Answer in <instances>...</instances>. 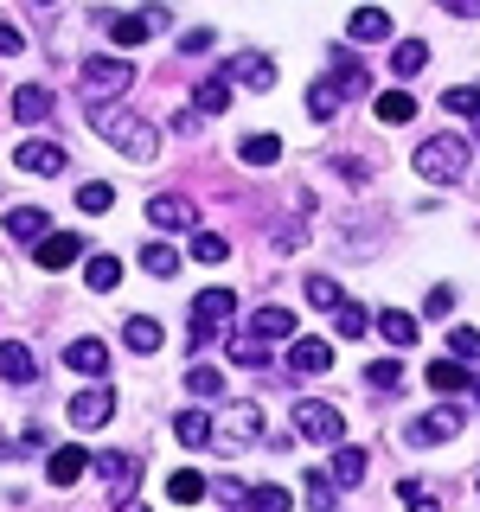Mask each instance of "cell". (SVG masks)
<instances>
[{
  "label": "cell",
  "instance_id": "obj_1",
  "mask_svg": "<svg viewBox=\"0 0 480 512\" xmlns=\"http://www.w3.org/2000/svg\"><path fill=\"white\" fill-rule=\"evenodd\" d=\"M90 128H96V135H103L116 154L141 160V167L160 154V128L141 122V116H128V109H116V103H90Z\"/></svg>",
  "mask_w": 480,
  "mask_h": 512
},
{
  "label": "cell",
  "instance_id": "obj_2",
  "mask_svg": "<svg viewBox=\"0 0 480 512\" xmlns=\"http://www.w3.org/2000/svg\"><path fill=\"white\" fill-rule=\"evenodd\" d=\"M468 141L461 135H429L423 148H416V173H423V180H461V173H468Z\"/></svg>",
  "mask_w": 480,
  "mask_h": 512
},
{
  "label": "cell",
  "instance_id": "obj_3",
  "mask_svg": "<svg viewBox=\"0 0 480 512\" xmlns=\"http://www.w3.org/2000/svg\"><path fill=\"white\" fill-rule=\"evenodd\" d=\"M128 84H135V64L128 58H84V71H77L84 103H109V96H122Z\"/></svg>",
  "mask_w": 480,
  "mask_h": 512
},
{
  "label": "cell",
  "instance_id": "obj_4",
  "mask_svg": "<svg viewBox=\"0 0 480 512\" xmlns=\"http://www.w3.org/2000/svg\"><path fill=\"white\" fill-rule=\"evenodd\" d=\"M231 308H237L231 288H205V295L192 301V346L224 340V333H231Z\"/></svg>",
  "mask_w": 480,
  "mask_h": 512
},
{
  "label": "cell",
  "instance_id": "obj_5",
  "mask_svg": "<svg viewBox=\"0 0 480 512\" xmlns=\"http://www.w3.org/2000/svg\"><path fill=\"white\" fill-rule=\"evenodd\" d=\"M295 429L308 442H327V448H346V416L333 404H320V397H301L295 404Z\"/></svg>",
  "mask_w": 480,
  "mask_h": 512
},
{
  "label": "cell",
  "instance_id": "obj_6",
  "mask_svg": "<svg viewBox=\"0 0 480 512\" xmlns=\"http://www.w3.org/2000/svg\"><path fill=\"white\" fill-rule=\"evenodd\" d=\"M224 448H256L269 436L263 429V404H250V397H237V404H224V423H218Z\"/></svg>",
  "mask_w": 480,
  "mask_h": 512
},
{
  "label": "cell",
  "instance_id": "obj_7",
  "mask_svg": "<svg viewBox=\"0 0 480 512\" xmlns=\"http://www.w3.org/2000/svg\"><path fill=\"white\" fill-rule=\"evenodd\" d=\"M224 84L276 90V58H263V52H237V58H224Z\"/></svg>",
  "mask_w": 480,
  "mask_h": 512
},
{
  "label": "cell",
  "instance_id": "obj_8",
  "mask_svg": "<svg viewBox=\"0 0 480 512\" xmlns=\"http://www.w3.org/2000/svg\"><path fill=\"white\" fill-rule=\"evenodd\" d=\"M148 218L160 224V231H192V237H199V205L180 199V192H154V199H148Z\"/></svg>",
  "mask_w": 480,
  "mask_h": 512
},
{
  "label": "cell",
  "instance_id": "obj_9",
  "mask_svg": "<svg viewBox=\"0 0 480 512\" xmlns=\"http://www.w3.org/2000/svg\"><path fill=\"white\" fill-rule=\"evenodd\" d=\"M13 160H20V173H39V180H58V173H64V148H58V141H20Z\"/></svg>",
  "mask_w": 480,
  "mask_h": 512
},
{
  "label": "cell",
  "instance_id": "obj_10",
  "mask_svg": "<svg viewBox=\"0 0 480 512\" xmlns=\"http://www.w3.org/2000/svg\"><path fill=\"white\" fill-rule=\"evenodd\" d=\"M109 410H116V397H109L103 384H90V391H77V397H71V423H77V429H103V423H109Z\"/></svg>",
  "mask_w": 480,
  "mask_h": 512
},
{
  "label": "cell",
  "instance_id": "obj_11",
  "mask_svg": "<svg viewBox=\"0 0 480 512\" xmlns=\"http://www.w3.org/2000/svg\"><path fill=\"white\" fill-rule=\"evenodd\" d=\"M455 436H461V410H436V416H416L410 423L416 448H436V442H455Z\"/></svg>",
  "mask_w": 480,
  "mask_h": 512
},
{
  "label": "cell",
  "instance_id": "obj_12",
  "mask_svg": "<svg viewBox=\"0 0 480 512\" xmlns=\"http://www.w3.org/2000/svg\"><path fill=\"white\" fill-rule=\"evenodd\" d=\"M288 372H295V378L333 372V346H327V340H295V346H288Z\"/></svg>",
  "mask_w": 480,
  "mask_h": 512
},
{
  "label": "cell",
  "instance_id": "obj_13",
  "mask_svg": "<svg viewBox=\"0 0 480 512\" xmlns=\"http://www.w3.org/2000/svg\"><path fill=\"white\" fill-rule=\"evenodd\" d=\"M90 461H96V455H84V448H52V461H45V480H52V487H77V480L90 474Z\"/></svg>",
  "mask_w": 480,
  "mask_h": 512
},
{
  "label": "cell",
  "instance_id": "obj_14",
  "mask_svg": "<svg viewBox=\"0 0 480 512\" xmlns=\"http://www.w3.org/2000/svg\"><path fill=\"white\" fill-rule=\"evenodd\" d=\"M96 474L109 480V493H116V500H128V493H135V480H141V461L135 455H96Z\"/></svg>",
  "mask_w": 480,
  "mask_h": 512
},
{
  "label": "cell",
  "instance_id": "obj_15",
  "mask_svg": "<svg viewBox=\"0 0 480 512\" xmlns=\"http://www.w3.org/2000/svg\"><path fill=\"white\" fill-rule=\"evenodd\" d=\"M0 378L20 384V391H26V384H39V359H32V346H20V340L0 346Z\"/></svg>",
  "mask_w": 480,
  "mask_h": 512
},
{
  "label": "cell",
  "instance_id": "obj_16",
  "mask_svg": "<svg viewBox=\"0 0 480 512\" xmlns=\"http://www.w3.org/2000/svg\"><path fill=\"white\" fill-rule=\"evenodd\" d=\"M333 90L340 96H372V71H365L352 52H333Z\"/></svg>",
  "mask_w": 480,
  "mask_h": 512
},
{
  "label": "cell",
  "instance_id": "obj_17",
  "mask_svg": "<svg viewBox=\"0 0 480 512\" xmlns=\"http://www.w3.org/2000/svg\"><path fill=\"white\" fill-rule=\"evenodd\" d=\"M7 237H13V244H45V237H52V231H45V212H39V205H13V212H7Z\"/></svg>",
  "mask_w": 480,
  "mask_h": 512
},
{
  "label": "cell",
  "instance_id": "obj_18",
  "mask_svg": "<svg viewBox=\"0 0 480 512\" xmlns=\"http://www.w3.org/2000/svg\"><path fill=\"white\" fill-rule=\"evenodd\" d=\"M7 109H13V122H45V116H52V90H45V84H20Z\"/></svg>",
  "mask_w": 480,
  "mask_h": 512
},
{
  "label": "cell",
  "instance_id": "obj_19",
  "mask_svg": "<svg viewBox=\"0 0 480 512\" xmlns=\"http://www.w3.org/2000/svg\"><path fill=\"white\" fill-rule=\"evenodd\" d=\"M77 256H84V237H71V231H52L39 244V269H71Z\"/></svg>",
  "mask_w": 480,
  "mask_h": 512
},
{
  "label": "cell",
  "instance_id": "obj_20",
  "mask_svg": "<svg viewBox=\"0 0 480 512\" xmlns=\"http://www.w3.org/2000/svg\"><path fill=\"white\" fill-rule=\"evenodd\" d=\"M64 365H71V372H84V378H103V372H109V346H103V340H71Z\"/></svg>",
  "mask_w": 480,
  "mask_h": 512
},
{
  "label": "cell",
  "instance_id": "obj_21",
  "mask_svg": "<svg viewBox=\"0 0 480 512\" xmlns=\"http://www.w3.org/2000/svg\"><path fill=\"white\" fill-rule=\"evenodd\" d=\"M346 32H352L359 45H384V39H391V13H384V7H359Z\"/></svg>",
  "mask_w": 480,
  "mask_h": 512
},
{
  "label": "cell",
  "instance_id": "obj_22",
  "mask_svg": "<svg viewBox=\"0 0 480 512\" xmlns=\"http://www.w3.org/2000/svg\"><path fill=\"white\" fill-rule=\"evenodd\" d=\"M256 340H295V308H276V301H269V308H256Z\"/></svg>",
  "mask_w": 480,
  "mask_h": 512
},
{
  "label": "cell",
  "instance_id": "obj_23",
  "mask_svg": "<svg viewBox=\"0 0 480 512\" xmlns=\"http://www.w3.org/2000/svg\"><path fill=\"white\" fill-rule=\"evenodd\" d=\"M365 461H372V455H365V448H352V442L333 448V487H340V493L359 487V480H365Z\"/></svg>",
  "mask_w": 480,
  "mask_h": 512
},
{
  "label": "cell",
  "instance_id": "obj_24",
  "mask_svg": "<svg viewBox=\"0 0 480 512\" xmlns=\"http://www.w3.org/2000/svg\"><path fill=\"white\" fill-rule=\"evenodd\" d=\"M173 436H180L186 448H205V442L218 436V423H212L205 410H180V423H173Z\"/></svg>",
  "mask_w": 480,
  "mask_h": 512
},
{
  "label": "cell",
  "instance_id": "obj_25",
  "mask_svg": "<svg viewBox=\"0 0 480 512\" xmlns=\"http://www.w3.org/2000/svg\"><path fill=\"white\" fill-rule=\"evenodd\" d=\"M116 282H122V263H116V256H90V263H84V288H90V295H109Z\"/></svg>",
  "mask_w": 480,
  "mask_h": 512
},
{
  "label": "cell",
  "instance_id": "obj_26",
  "mask_svg": "<svg viewBox=\"0 0 480 512\" xmlns=\"http://www.w3.org/2000/svg\"><path fill=\"white\" fill-rule=\"evenodd\" d=\"M372 109H378V122H397V128H404V122L416 116V96H410V90H378Z\"/></svg>",
  "mask_w": 480,
  "mask_h": 512
},
{
  "label": "cell",
  "instance_id": "obj_27",
  "mask_svg": "<svg viewBox=\"0 0 480 512\" xmlns=\"http://www.w3.org/2000/svg\"><path fill=\"white\" fill-rule=\"evenodd\" d=\"M378 333L391 346H416V314H404V308H384L378 314Z\"/></svg>",
  "mask_w": 480,
  "mask_h": 512
},
{
  "label": "cell",
  "instance_id": "obj_28",
  "mask_svg": "<svg viewBox=\"0 0 480 512\" xmlns=\"http://www.w3.org/2000/svg\"><path fill=\"white\" fill-rule=\"evenodd\" d=\"M308 506L314 512H340V487H333L327 468H308Z\"/></svg>",
  "mask_w": 480,
  "mask_h": 512
},
{
  "label": "cell",
  "instance_id": "obj_29",
  "mask_svg": "<svg viewBox=\"0 0 480 512\" xmlns=\"http://www.w3.org/2000/svg\"><path fill=\"white\" fill-rule=\"evenodd\" d=\"M468 384H474L468 365H455V359H436V365H429V391H468Z\"/></svg>",
  "mask_w": 480,
  "mask_h": 512
},
{
  "label": "cell",
  "instance_id": "obj_30",
  "mask_svg": "<svg viewBox=\"0 0 480 512\" xmlns=\"http://www.w3.org/2000/svg\"><path fill=\"white\" fill-rule=\"evenodd\" d=\"M192 103H199V116H224V109H231V84H224V77H205Z\"/></svg>",
  "mask_w": 480,
  "mask_h": 512
},
{
  "label": "cell",
  "instance_id": "obj_31",
  "mask_svg": "<svg viewBox=\"0 0 480 512\" xmlns=\"http://www.w3.org/2000/svg\"><path fill=\"white\" fill-rule=\"evenodd\" d=\"M340 103H346V96H340V90H333V77H320V84L308 90V116H314V122H327V116H340Z\"/></svg>",
  "mask_w": 480,
  "mask_h": 512
},
{
  "label": "cell",
  "instance_id": "obj_32",
  "mask_svg": "<svg viewBox=\"0 0 480 512\" xmlns=\"http://www.w3.org/2000/svg\"><path fill=\"white\" fill-rule=\"evenodd\" d=\"M148 13H116V20H109V39H116V45H141V39H148Z\"/></svg>",
  "mask_w": 480,
  "mask_h": 512
},
{
  "label": "cell",
  "instance_id": "obj_33",
  "mask_svg": "<svg viewBox=\"0 0 480 512\" xmlns=\"http://www.w3.org/2000/svg\"><path fill=\"white\" fill-rule=\"evenodd\" d=\"M308 301H314V308H320V314H327V308H333V314H340V308H346V288H340V282H333V276H308Z\"/></svg>",
  "mask_w": 480,
  "mask_h": 512
},
{
  "label": "cell",
  "instance_id": "obj_34",
  "mask_svg": "<svg viewBox=\"0 0 480 512\" xmlns=\"http://www.w3.org/2000/svg\"><path fill=\"white\" fill-rule=\"evenodd\" d=\"M122 340H128V352H154L160 346V320H148V314H135L122 327Z\"/></svg>",
  "mask_w": 480,
  "mask_h": 512
},
{
  "label": "cell",
  "instance_id": "obj_35",
  "mask_svg": "<svg viewBox=\"0 0 480 512\" xmlns=\"http://www.w3.org/2000/svg\"><path fill=\"white\" fill-rule=\"evenodd\" d=\"M423 64H429V45H423V39H404V45L391 52V71H397V77H416Z\"/></svg>",
  "mask_w": 480,
  "mask_h": 512
},
{
  "label": "cell",
  "instance_id": "obj_36",
  "mask_svg": "<svg viewBox=\"0 0 480 512\" xmlns=\"http://www.w3.org/2000/svg\"><path fill=\"white\" fill-rule=\"evenodd\" d=\"M237 154H244V167H276L282 141H276V135H250V141H244V148H237Z\"/></svg>",
  "mask_w": 480,
  "mask_h": 512
},
{
  "label": "cell",
  "instance_id": "obj_37",
  "mask_svg": "<svg viewBox=\"0 0 480 512\" xmlns=\"http://www.w3.org/2000/svg\"><path fill=\"white\" fill-rule=\"evenodd\" d=\"M186 391L192 397H218L224 391V372H218V365H192V372H186Z\"/></svg>",
  "mask_w": 480,
  "mask_h": 512
},
{
  "label": "cell",
  "instance_id": "obj_38",
  "mask_svg": "<svg viewBox=\"0 0 480 512\" xmlns=\"http://www.w3.org/2000/svg\"><path fill=\"white\" fill-rule=\"evenodd\" d=\"M167 493H173V500H180V506H192V500H205V474H192V468H180V474L167 480Z\"/></svg>",
  "mask_w": 480,
  "mask_h": 512
},
{
  "label": "cell",
  "instance_id": "obj_39",
  "mask_svg": "<svg viewBox=\"0 0 480 512\" xmlns=\"http://www.w3.org/2000/svg\"><path fill=\"white\" fill-rule=\"evenodd\" d=\"M224 256H231V244H224L218 231H199V237H192V263H224Z\"/></svg>",
  "mask_w": 480,
  "mask_h": 512
},
{
  "label": "cell",
  "instance_id": "obj_40",
  "mask_svg": "<svg viewBox=\"0 0 480 512\" xmlns=\"http://www.w3.org/2000/svg\"><path fill=\"white\" fill-rule=\"evenodd\" d=\"M141 269H148V276H173L180 256H173V244H148V250H141Z\"/></svg>",
  "mask_w": 480,
  "mask_h": 512
},
{
  "label": "cell",
  "instance_id": "obj_41",
  "mask_svg": "<svg viewBox=\"0 0 480 512\" xmlns=\"http://www.w3.org/2000/svg\"><path fill=\"white\" fill-rule=\"evenodd\" d=\"M77 205H84V212H90V218H103V212H109V205H116V192H109L103 180H90L84 192H77Z\"/></svg>",
  "mask_w": 480,
  "mask_h": 512
},
{
  "label": "cell",
  "instance_id": "obj_42",
  "mask_svg": "<svg viewBox=\"0 0 480 512\" xmlns=\"http://www.w3.org/2000/svg\"><path fill=\"white\" fill-rule=\"evenodd\" d=\"M442 103L455 109V116H474V122H480V90H474V84H455V90L442 96Z\"/></svg>",
  "mask_w": 480,
  "mask_h": 512
},
{
  "label": "cell",
  "instance_id": "obj_43",
  "mask_svg": "<svg viewBox=\"0 0 480 512\" xmlns=\"http://www.w3.org/2000/svg\"><path fill=\"white\" fill-rule=\"evenodd\" d=\"M231 359L250 365V372H263V365H269V346L263 340H231Z\"/></svg>",
  "mask_w": 480,
  "mask_h": 512
},
{
  "label": "cell",
  "instance_id": "obj_44",
  "mask_svg": "<svg viewBox=\"0 0 480 512\" xmlns=\"http://www.w3.org/2000/svg\"><path fill=\"white\" fill-rule=\"evenodd\" d=\"M448 346H455V359L480 365V327H455V333H448Z\"/></svg>",
  "mask_w": 480,
  "mask_h": 512
},
{
  "label": "cell",
  "instance_id": "obj_45",
  "mask_svg": "<svg viewBox=\"0 0 480 512\" xmlns=\"http://www.w3.org/2000/svg\"><path fill=\"white\" fill-rule=\"evenodd\" d=\"M250 512H288V487H250Z\"/></svg>",
  "mask_w": 480,
  "mask_h": 512
},
{
  "label": "cell",
  "instance_id": "obj_46",
  "mask_svg": "<svg viewBox=\"0 0 480 512\" xmlns=\"http://www.w3.org/2000/svg\"><path fill=\"white\" fill-rule=\"evenodd\" d=\"M365 384H372V391H391V384H397V359H372V365H365Z\"/></svg>",
  "mask_w": 480,
  "mask_h": 512
},
{
  "label": "cell",
  "instance_id": "obj_47",
  "mask_svg": "<svg viewBox=\"0 0 480 512\" xmlns=\"http://www.w3.org/2000/svg\"><path fill=\"white\" fill-rule=\"evenodd\" d=\"M365 327H372V314H365V308H352V301H346V308H340V333H346V340H359Z\"/></svg>",
  "mask_w": 480,
  "mask_h": 512
},
{
  "label": "cell",
  "instance_id": "obj_48",
  "mask_svg": "<svg viewBox=\"0 0 480 512\" xmlns=\"http://www.w3.org/2000/svg\"><path fill=\"white\" fill-rule=\"evenodd\" d=\"M20 52H26L20 26H13V20H0V58H20Z\"/></svg>",
  "mask_w": 480,
  "mask_h": 512
},
{
  "label": "cell",
  "instance_id": "obj_49",
  "mask_svg": "<svg viewBox=\"0 0 480 512\" xmlns=\"http://www.w3.org/2000/svg\"><path fill=\"white\" fill-rule=\"evenodd\" d=\"M218 500L224 506H250V487H244V480H218Z\"/></svg>",
  "mask_w": 480,
  "mask_h": 512
},
{
  "label": "cell",
  "instance_id": "obj_50",
  "mask_svg": "<svg viewBox=\"0 0 480 512\" xmlns=\"http://www.w3.org/2000/svg\"><path fill=\"white\" fill-rule=\"evenodd\" d=\"M448 308H455V288H448V282H442V288H429V314H436V320H442Z\"/></svg>",
  "mask_w": 480,
  "mask_h": 512
},
{
  "label": "cell",
  "instance_id": "obj_51",
  "mask_svg": "<svg viewBox=\"0 0 480 512\" xmlns=\"http://www.w3.org/2000/svg\"><path fill=\"white\" fill-rule=\"evenodd\" d=\"M397 500H404V506H429V493H423V480H404V487H397Z\"/></svg>",
  "mask_w": 480,
  "mask_h": 512
},
{
  "label": "cell",
  "instance_id": "obj_52",
  "mask_svg": "<svg viewBox=\"0 0 480 512\" xmlns=\"http://www.w3.org/2000/svg\"><path fill=\"white\" fill-rule=\"evenodd\" d=\"M122 512H141V506H122Z\"/></svg>",
  "mask_w": 480,
  "mask_h": 512
},
{
  "label": "cell",
  "instance_id": "obj_53",
  "mask_svg": "<svg viewBox=\"0 0 480 512\" xmlns=\"http://www.w3.org/2000/svg\"><path fill=\"white\" fill-rule=\"evenodd\" d=\"M474 487H480V480H474Z\"/></svg>",
  "mask_w": 480,
  "mask_h": 512
}]
</instances>
